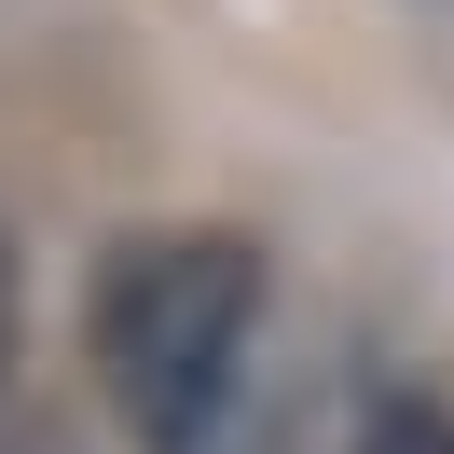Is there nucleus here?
<instances>
[{
	"label": "nucleus",
	"instance_id": "obj_3",
	"mask_svg": "<svg viewBox=\"0 0 454 454\" xmlns=\"http://www.w3.org/2000/svg\"><path fill=\"white\" fill-rule=\"evenodd\" d=\"M0 372H14V248H0Z\"/></svg>",
	"mask_w": 454,
	"mask_h": 454
},
{
	"label": "nucleus",
	"instance_id": "obj_1",
	"mask_svg": "<svg viewBox=\"0 0 454 454\" xmlns=\"http://www.w3.org/2000/svg\"><path fill=\"white\" fill-rule=\"evenodd\" d=\"M248 344H262V248L248 234H124L97 303H83L97 399L124 413L138 454H207V427L248 386Z\"/></svg>",
	"mask_w": 454,
	"mask_h": 454
},
{
	"label": "nucleus",
	"instance_id": "obj_2",
	"mask_svg": "<svg viewBox=\"0 0 454 454\" xmlns=\"http://www.w3.org/2000/svg\"><path fill=\"white\" fill-rule=\"evenodd\" d=\"M344 454H454V413H441V399H386Z\"/></svg>",
	"mask_w": 454,
	"mask_h": 454
}]
</instances>
